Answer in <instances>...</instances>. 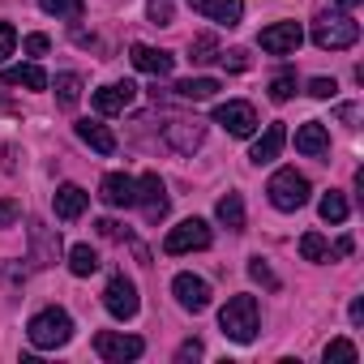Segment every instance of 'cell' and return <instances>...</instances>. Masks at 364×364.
Wrapping results in <instances>:
<instances>
[{
    "instance_id": "6da1fadb",
    "label": "cell",
    "mask_w": 364,
    "mask_h": 364,
    "mask_svg": "<svg viewBox=\"0 0 364 364\" xmlns=\"http://www.w3.org/2000/svg\"><path fill=\"white\" fill-rule=\"evenodd\" d=\"M257 326H262V317H257V300L253 296H232L223 304V313H219V330L232 343H253L257 338Z\"/></svg>"
},
{
    "instance_id": "7a4b0ae2",
    "label": "cell",
    "mask_w": 364,
    "mask_h": 364,
    "mask_svg": "<svg viewBox=\"0 0 364 364\" xmlns=\"http://www.w3.org/2000/svg\"><path fill=\"white\" fill-rule=\"evenodd\" d=\"M26 338H31L39 351H56V347H65V343L73 338V317H69L65 309H43V313L31 317Z\"/></svg>"
},
{
    "instance_id": "3957f363",
    "label": "cell",
    "mask_w": 364,
    "mask_h": 364,
    "mask_svg": "<svg viewBox=\"0 0 364 364\" xmlns=\"http://www.w3.org/2000/svg\"><path fill=\"white\" fill-rule=\"evenodd\" d=\"M360 39V22L347 18V14H321L313 22V43L321 52H343V48H355Z\"/></svg>"
},
{
    "instance_id": "277c9868",
    "label": "cell",
    "mask_w": 364,
    "mask_h": 364,
    "mask_svg": "<svg viewBox=\"0 0 364 364\" xmlns=\"http://www.w3.org/2000/svg\"><path fill=\"white\" fill-rule=\"evenodd\" d=\"M266 193H270V202H274L279 210H300V206L309 202V180H304L296 167H279V171L270 176Z\"/></svg>"
},
{
    "instance_id": "5b68a950",
    "label": "cell",
    "mask_w": 364,
    "mask_h": 364,
    "mask_svg": "<svg viewBox=\"0 0 364 364\" xmlns=\"http://www.w3.org/2000/svg\"><path fill=\"white\" fill-rule=\"evenodd\" d=\"M210 223L206 219H185V223H176L163 240V249L176 257V253H193V249H210Z\"/></svg>"
},
{
    "instance_id": "8992f818",
    "label": "cell",
    "mask_w": 364,
    "mask_h": 364,
    "mask_svg": "<svg viewBox=\"0 0 364 364\" xmlns=\"http://www.w3.org/2000/svg\"><path fill=\"white\" fill-rule=\"evenodd\" d=\"M137 287H133V279H124V274H112L107 279V287H103V309L116 317V321H129V317H137Z\"/></svg>"
},
{
    "instance_id": "52a82bcc",
    "label": "cell",
    "mask_w": 364,
    "mask_h": 364,
    "mask_svg": "<svg viewBox=\"0 0 364 364\" xmlns=\"http://www.w3.org/2000/svg\"><path fill=\"white\" fill-rule=\"evenodd\" d=\"M171 296H176V304L185 313H206L210 309V283L198 279V274H176L171 279Z\"/></svg>"
},
{
    "instance_id": "ba28073f",
    "label": "cell",
    "mask_w": 364,
    "mask_h": 364,
    "mask_svg": "<svg viewBox=\"0 0 364 364\" xmlns=\"http://www.w3.org/2000/svg\"><path fill=\"white\" fill-rule=\"evenodd\" d=\"M137 206L146 210V219H150V223L167 219V206H171V198H167V185L159 180V171H146V176L137 180Z\"/></svg>"
},
{
    "instance_id": "9c48e42d",
    "label": "cell",
    "mask_w": 364,
    "mask_h": 364,
    "mask_svg": "<svg viewBox=\"0 0 364 364\" xmlns=\"http://www.w3.org/2000/svg\"><path fill=\"white\" fill-rule=\"evenodd\" d=\"M95 351H99L103 360H112V364H124V360H137V355L146 351V343H141L137 334H116V330H103V334H95Z\"/></svg>"
},
{
    "instance_id": "30bf717a",
    "label": "cell",
    "mask_w": 364,
    "mask_h": 364,
    "mask_svg": "<svg viewBox=\"0 0 364 364\" xmlns=\"http://www.w3.org/2000/svg\"><path fill=\"white\" fill-rule=\"evenodd\" d=\"M215 124H223L232 137H253V129H257V112H253L249 103H240V99H228V103L215 107Z\"/></svg>"
},
{
    "instance_id": "8fae6325",
    "label": "cell",
    "mask_w": 364,
    "mask_h": 364,
    "mask_svg": "<svg viewBox=\"0 0 364 364\" xmlns=\"http://www.w3.org/2000/svg\"><path fill=\"white\" fill-rule=\"evenodd\" d=\"M262 52H270V56H291L300 43H304V31L296 26V22H274V26H266L262 31Z\"/></svg>"
},
{
    "instance_id": "7c38bea8",
    "label": "cell",
    "mask_w": 364,
    "mask_h": 364,
    "mask_svg": "<svg viewBox=\"0 0 364 364\" xmlns=\"http://www.w3.org/2000/svg\"><path fill=\"white\" fill-rule=\"evenodd\" d=\"M163 137H167L171 150L193 154V150L206 141V124H202V120H171V124H163Z\"/></svg>"
},
{
    "instance_id": "4fadbf2b",
    "label": "cell",
    "mask_w": 364,
    "mask_h": 364,
    "mask_svg": "<svg viewBox=\"0 0 364 364\" xmlns=\"http://www.w3.org/2000/svg\"><path fill=\"white\" fill-rule=\"evenodd\" d=\"M99 198L107 202V206H137V180L133 176H124V171H107L103 176V185H99Z\"/></svg>"
},
{
    "instance_id": "5bb4252c",
    "label": "cell",
    "mask_w": 364,
    "mask_h": 364,
    "mask_svg": "<svg viewBox=\"0 0 364 364\" xmlns=\"http://www.w3.org/2000/svg\"><path fill=\"white\" fill-rule=\"evenodd\" d=\"M129 60H133V69H141V73H150V77H167V73L176 69V56L163 52V48H150V43H133Z\"/></svg>"
},
{
    "instance_id": "9a60e30c",
    "label": "cell",
    "mask_w": 364,
    "mask_h": 364,
    "mask_svg": "<svg viewBox=\"0 0 364 364\" xmlns=\"http://www.w3.org/2000/svg\"><path fill=\"white\" fill-rule=\"evenodd\" d=\"M133 99H137V86H133V82H112V86H99L90 103H95L99 116H116V112H124Z\"/></svg>"
},
{
    "instance_id": "2e32d148",
    "label": "cell",
    "mask_w": 364,
    "mask_h": 364,
    "mask_svg": "<svg viewBox=\"0 0 364 364\" xmlns=\"http://www.w3.org/2000/svg\"><path fill=\"white\" fill-rule=\"evenodd\" d=\"M31 257H35V266H52L60 257V236L43 219H31Z\"/></svg>"
},
{
    "instance_id": "e0dca14e",
    "label": "cell",
    "mask_w": 364,
    "mask_h": 364,
    "mask_svg": "<svg viewBox=\"0 0 364 364\" xmlns=\"http://www.w3.org/2000/svg\"><path fill=\"white\" fill-rule=\"evenodd\" d=\"M189 5H193V14H202L219 26H240V18H245V0H189Z\"/></svg>"
},
{
    "instance_id": "ac0fdd59",
    "label": "cell",
    "mask_w": 364,
    "mask_h": 364,
    "mask_svg": "<svg viewBox=\"0 0 364 364\" xmlns=\"http://www.w3.org/2000/svg\"><path fill=\"white\" fill-rule=\"evenodd\" d=\"M296 150L309 154V159H326V154H330V133H326V124H321V120L300 124V129H296Z\"/></svg>"
},
{
    "instance_id": "d6986e66",
    "label": "cell",
    "mask_w": 364,
    "mask_h": 364,
    "mask_svg": "<svg viewBox=\"0 0 364 364\" xmlns=\"http://www.w3.org/2000/svg\"><path fill=\"white\" fill-rule=\"evenodd\" d=\"M283 146H287V129L283 124H266V133L253 141V150H249V159L262 167V163H274L279 154H283Z\"/></svg>"
},
{
    "instance_id": "ffe728a7",
    "label": "cell",
    "mask_w": 364,
    "mask_h": 364,
    "mask_svg": "<svg viewBox=\"0 0 364 364\" xmlns=\"http://www.w3.org/2000/svg\"><path fill=\"white\" fill-rule=\"evenodd\" d=\"M52 206H56V219L73 223V219L90 206V193H86V189H77V185H60V189H56V198H52Z\"/></svg>"
},
{
    "instance_id": "44dd1931",
    "label": "cell",
    "mask_w": 364,
    "mask_h": 364,
    "mask_svg": "<svg viewBox=\"0 0 364 364\" xmlns=\"http://www.w3.org/2000/svg\"><path fill=\"white\" fill-rule=\"evenodd\" d=\"M0 82L5 86H26V90H48V73L39 65H5L0 69Z\"/></svg>"
},
{
    "instance_id": "7402d4cb",
    "label": "cell",
    "mask_w": 364,
    "mask_h": 364,
    "mask_svg": "<svg viewBox=\"0 0 364 364\" xmlns=\"http://www.w3.org/2000/svg\"><path fill=\"white\" fill-rule=\"evenodd\" d=\"M77 137L99 154H116V133L107 124H99V120H77Z\"/></svg>"
},
{
    "instance_id": "603a6c76",
    "label": "cell",
    "mask_w": 364,
    "mask_h": 364,
    "mask_svg": "<svg viewBox=\"0 0 364 364\" xmlns=\"http://www.w3.org/2000/svg\"><path fill=\"white\" fill-rule=\"evenodd\" d=\"M215 215H219V223L228 232H245V202H240V193H223L219 206H215Z\"/></svg>"
},
{
    "instance_id": "cb8c5ba5",
    "label": "cell",
    "mask_w": 364,
    "mask_h": 364,
    "mask_svg": "<svg viewBox=\"0 0 364 364\" xmlns=\"http://www.w3.org/2000/svg\"><path fill=\"white\" fill-rule=\"evenodd\" d=\"M171 90H176V99L202 103V99H215V95H219V82H215V77H189V82H176Z\"/></svg>"
},
{
    "instance_id": "d4e9b609",
    "label": "cell",
    "mask_w": 364,
    "mask_h": 364,
    "mask_svg": "<svg viewBox=\"0 0 364 364\" xmlns=\"http://www.w3.org/2000/svg\"><path fill=\"white\" fill-rule=\"evenodd\" d=\"M69 270H73L77 279L95 274V270H99V257H95V249H90V245H73V249H69Z\"/></svg>"
},
{
    "instance_id": "484cf974",
    "label": "cell",
    "mask_w": 364,
    "mask_h": 364,
    "mask_svg": "<svg viewBox=\"0 0 364 364\" xmlns=\"http://www.w3.org/2000/svg\"><path fill=\"white\" fill-rule=\"evenodd\" d=\"M77 99H82V77L77 73H60L56 77V103L60 107H77Z\"/></svg>"
},
{
    "instance_id": "4316f807",
    "label": "cell",
    "mask_w": 364,
    "mask_h": 364,
    "mask_svg": "<svg viewBox=\"0 0 364 364\" xmlns=\"http://www.w3.org/2000/svg\"><path fill=\"white\" fill-rule=\"evenodd\" d=\"M300 257L304 262H326L330 257V245L321 240V232H304L300 236Z\"/></svg>"
},
{
    "instance_id": "83f0119b",
    "label": "cell",
    "mask_w": 364,
    "mask_h": 364,
    "mask_svg": "<svg viewBox=\"0 0 364 364\" xmlns=\"http://www.w3.org/2000/svg\"><path fill=\"white\" fill-rule=\"evenodd\" d=\"M317 210H321L326 223H347V198H343V193H326Z\"/></svg>"
},
{
    "instance_id": "f1b7e54d",
    "label": "cell",
    "mask_w": 364,
    "mask_h": 364,
    "mask_svg": "<svg viewBox=\"0 0 364 364\" xmlns=\"http://www.w3.org/2000/svg\"><path fill=\"white\" fill-rule=\"evenodd\" d=\"M249 279L253 283H262V287H270V291H279L283 283H279V274L270 270V262H262V257H249Z\"/></svg>"
},
{
    "instance_id": "f546056e",
    "label": "cell",
    "mask_w": 364,
    "mask_h": 364,
    "mask_svg": "<svg viewBox=\"0 0 364 364\" xmlns=\"http://www.w3.org/2000/svg\"><path fill=\"white\" fill-rule=\"evenodd\" d=\"M39 9L52 14V18H82V0H39Z\"/></svg>"
},
{
    "instance_id": "4dcf8cb0",
    "label": "cell",
    "mask_w": 364,
    "mask_h": 364,
    "mask_svg": "<svg viewBox=\"0 0 364 364\" xmlns=\"http://www.w3.org/2000/svg\"><path fill=\"white\" fill-rule=\"evenodd\" d=\"M189 56H193V65H206V60H215V56H219V43H215V35H198V39L189 43Z\"/></svg>"
},
{
    "instance_id": "1f68e13d",
    "label": "cell",
    "mask_w": 364,
    "mask_h": 364,
    "mask_svg": "<svg viewBox=\"0 0 364 364\" xmlns=\"http://www.w3.org/2000/svg\"><path fill=\"white\" fill-rule=\"evenodd\" d=\"M355 355H360V351H355L351 338H334V343H326V364H334V360H347V364H351Z\"/></svg>"
},
{
    "instance_id": "d6a6232c",
    "label": "cell",
    "mask_w": 364,
    "mask_h": 364,
    "mask_svg": "<svg viewBox=\"0 0 364 364\" xmlns=\"http://www.w3.org/2000/svg\"><path fill=\"white\" fill-rule=\"evenodd\" d=\"M291 95H296V73H279V77L270 82V99H274V103H287Z\"/></svg>"
},
{
    "instance_id": "836d02e7",
    "label": "cell",
    "mask_w": 364,
    "mask_h": 364,
    "mask_svg": "<svg viewBox=\"0 0 364 364\" xmlns=\"http://www.w3.org/2000/svg\"><path fill=\"white\" fill-rule=\"evenodd\" d=\"M146 14H150L154 26H171V0H150Z\"/></svg>"
},
{
    "instance_id": "e575fe53",
    "label": "cell",
    "mask_w": 364,
    "mask_h": 364,
    "mask_svg": "<svg viewBox=\"0 0 364 364\" xmlns=\"http://www.w3.org/2000/svg\"><path fill=\"white\" fill-rule=\"evenodd\" d=\"M219 60H223V69H232V73H245V69H249V52H245V48H232V52H223Z\"/></svg>"
},
{
    "instance_id": "d590c367",
    "label": "cell",
    "mask_w": 364,
    "mask_h": 364,
    "mask_svg": "<svg viewBox=\"0 0 364 364\" xmlns=\"http://www.w3.org/2000/svg\"><path fill=\"white\" fill-rule=\"evenodd\" d=\"M14 48H18V31L9 22H0V65H5V56H14Z\"/></svg>"
},
{
    "instance_id": "8d00e7d4",
    "label": "cell",
    "mask_w": 364,
    "mask_h": 364,
    "mask_svg": "<svg viewBox=\"0 0 364 364\" xmlns=\"http://www.w3.org/2000/svg\"><path fill=\"white\" fill-rule=\"evenodd\" d=\"M334 90H338L334 77H313V82H309V95H313V99H334Z\"/></svg>"
},
{
    "instance_id": "74e56055",
    "label": "cell",
    "mask_w": 364,
    "mask_h": 364,
    "mask_svg": "<svg viewBox=\"0 0 364 364\" xmlns=\"http://www.w3.org/2000/svg\"><path fill=\"white\" fill-rule=\"evenodd\" d=\"M176 360H180V364H189V360H202V343H198V338H189V343H180Z\"/></svg>"
},
{
    "instance_id": "f35d334b",
    "label": "cell",
    "mask_w": 364,
    "mask_h": 364,
    "mask_svg": "<svg viewBox=\"0 0 364 364\" xmlns=\"http://www.w3.org/2000/svg\"><path fill=\"white\" fill-rule=\"evenodd\" d=\"M22 48H26V56H43L52 43H48V35H26V43H22Z\"/></svg>"
},
{
    "instance_id": "ab89813d",
    "label": "cell",
    "mask_w": 364,
    "mask_h": 364,
    "mask_svg": "<svg viewBox=\"0 0 364 364\" xmlns=\"http://www.w3.org/2000/svg\"><path fill=\"white\" fill-rule=\"evenodd\" d=\"M22 210H18V202H9V198H0V228H9L14 219H18Z\"/></svg>"
},
{
    "instance_id": "60d3db41",
    "label": "cell",
    "mask_w": 364,
    "mask_h": 364,
    "mask_svg": "<svg viewBox=\"0 0 364 364\" xmlns=\"http://www.w3.org/2000/svg\"><path fill=\"white\" fill-rule=\"evenodd\" d=\"M95 228H99V236H107V240H120V236H124V232H120V223H116V219H99V223H95Z\"/></svg>"
},
{
    "instance_id": "b9f144b4",
    "label": "cell",
    "mask_w": 364,
    "mask_h": 364,
    "mask_svg": "<svg viewBox=\"0 0 364 364\" xmlns=\"http://www.w3.org/2000/svg\"><path fill=\"white\" fill-rule=\"evenodd\" d=\"M338 120H343L347 129H355V107H338Z\"/></svg>"
},
{
    "instance_id": "7bdbcfd3",
    "label": "cell",
    "mask_w": 364,
    "mask_h": 364,
    "mask_svg": "<svg viewBox=\"0 0 364 364\" xmlns=\"http://www.w3.org/2000/svg\"><path fill=\"white\" fill-rule=\"evenodd\" d=\"M351 249H355V245H351V236H343V240H338V245H334V257H347V253H351Z\"/></svg>"
},
{
    "instance_id": "ee69618b",
    "label": "cell",
    "mask_w": 364,
    "mask_h": 364,
    "mask_svg": "<svg viewBox=\"0 0 364 364\" xmlns=\"http://www.w3.org/2000/svg\"><path fill=\"white\" fill-rule=\"evenodd\" d=\"M364 321V300H351V326H360Z\"/></svg>"
},
{
    "instance_id": "f6af8a7d",
    "label": "cell",
    "mask_w": 364,
    "mask_h": 364,
    "mask_svg": "<svg viewBox=\"0 0 364 364\" xmlns=\"http://www.w3.org/2000/svg\"><path fill=\"white\" fill-rule=\"evenodd\" d=\"M334 5H343V9H355V5H360V0H334Z\"/></svg>"
}]
</instances>
